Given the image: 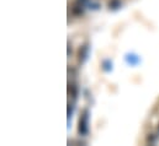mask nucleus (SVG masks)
<instances>
[{"instance_id":"obj_1","label":"nucleus","mask_w":159,"mask_h":146,"mask_svg":"<svg viewBox=\"0 0 159 146\" xmlns=\"http://www.w3.org/2000/svg\"><path fill=\"white\" fill-rule=\"evenodd\" d=\"M86 119H88V117H86V115H83V117L80 118L79 131L81 133V134H85V133H86Z\"/></svg>"},{"instance_id":"obj_2","label":"nucleus","mask_w":159,"mask_h":146,"mask_svg":"<svg viewBox=\"0 0 159 146\" xmlns=\"http://www.w3.org/2000/svg\"><path fill=\"white\" fill-rule=\"evenodd\" d=\"M109 6H110V9L112 7V9H117L120 6V0H111L110 2H109Z\"/></svg>"}]
</instances>
